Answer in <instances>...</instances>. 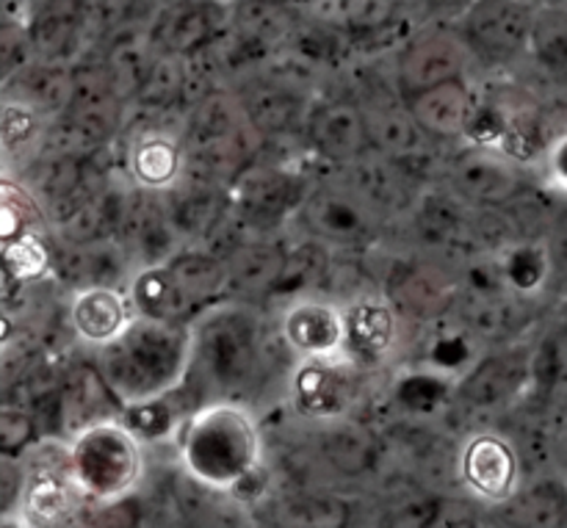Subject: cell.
Returning a JSON list of instances; mask_svg holds the SVG:
<instances>
[{
	"mask_svg": "<svg viewBox=\"0 0 567 528\" xmlns=\"http://www.w3.org/2000/svg\"><path fill=\"white\" fill-rule=\"evenodd\" d=\"M127 164H131L133 180L158 191V188H172L177 183L183 153L177 142H172L164 133H144L131 144Z\"/></svg>",
	"mask_w": 567,
	"mask_h": 528,
	"instance_id": "19",
	"label": "cell"
},
{
	"mask_svg": "<svg viewBox=\"0 0 567 528\" xmlns=\"http://www.w3.org/2000/svg\"><path fill=\"white\" fill-rule=\"evenodd\" d=\"M347 319V349L358 360H377L391 352L396 341V315L393 308L377 299H358L343 313Z\"/></svg>",
	"mask_w": 567,
	"mask_h": 528,
	"instance_id": "14",
	"label": "cell"
},
{
	"mask_svg": "<svg viewBox=\"0 0 567 528\" xmlns=\"http://www.w3.org/2000/svg\"><path fill=\"white\" fill-rule=\"evenodd\" d=\"M354 376L330 358H308L293 374V402L310 418H336L352 402Z\"/></svg>",
	"mask_w": 567,
	"mask_h": 528,
	"instance_id": "9",
	"label": "cell"
},
{
	"mask_svg": "<svg viewBox=\"0 0 567 528\" xmlns=\"http://www.w3.org/2000/svg\"><path fill=\"white\" fill-rule=\"evenodd\" d=\"M37 435V424L28 413L17 407H3L0 413V441H3V454L6 457H14L17 452L28 446Z\"/></svg>",
	"mask_w": 567,
	"mask_h": 528,
	"instance_id": "36",
	"label": "cell"
},
{
	"mask_svg": "<svg viewBox=\"0 0 567 528\" xmlns=\"http://www.w3.org/2000/svg\"><path fill=\"white\" fill-rule=\"evenodd\" d=\"M192 365V335L177 321L138 315L120 338L100 346L97 371L122 404L164 396Z\"/></svg>",
	"mask_w": 567,
	"mask_h": 528,
	"instance_id": "2",
	"label": "cell"
},
{
	"mask_svg": "<svg viewBox=\"0 0 567 528\" xmlns=\"http://www.w3.org/2000/svg\"><path fill=\"white\" fill-rule=\"evenodd\" d=\"M181 459L199 485L214 490L255 498L264 487L258 426L233 402L205 404L183 424Z\"/></svg>",
	"mask_w": 567,
	"mask_h": 528,
	"instance_id": "1",
	"label": "cell"
},
{
	"mask_svg": "<svg viewBox=\"0 0 567 528\" xmlns=\"http://www.w3.org/2000/svg\"><path fill=\"white\" fill-rule=\"evenodd\" d=\"M548 164H551V177L559 183V186L567 191V133L563 138H559L557 144H554L551 149V158H548Z\"/></svg>",
	"mask_w": 567,
	"mask_h": 528,
	"instance_id": "39",
	"label": "cell"
},
{
	"mask_svg": "<svg viewBox=\"0 0 567 528\" xmlns=\"http://www.w3.org/2000/svg\"><path fill=\"white\" fill-rule=\"evenodd\" d=\"M529 3H543V0H529Z\"/></svg>",
	"mask_w": 567,
	"mask_h": 528,
	"instance_id": "41",
	"label": "cell"
},
{
	"mask_svg": "<svg viewBox=\"0 0 567 528\" xmlns=\"http://www.w3.org/2000/svg\"><path fill=\"white\" fill-rule=\"evenodd\" d=\"M39 221V210L25 194H20V199H14V186L6 183L3 186V244L14 241V238L33 232Z\"/></svg>",
	"mask_w": 567,
	"mask_h": 528,
	"instance_id": "35",
	"label": "cell"
},
{
	"mask_svg": "<svg viewBox=\"0 0 567 528\" xmlns=\"http://www.w3.org/2000/svg\"><path fill=\"white\" fill-rule=\"evenodd\" d=\"M446 393H449V385L441 380V376L413 374V376H404V382L399 385L396 396L404 407L426 413V410H435L437 404L446 398Z\"/></svg>",
	"mask_w": 567,
	"mask_h": 528,
	"instance_id": "34",
	"label": "cell"
},
{
	"mask_svg": "<svg viewBox=\"0 0 567 528\" xmlns=\"http://www.w3.org/2000/svg\"><path fill=\"white\" fill-rule=\"evenodd\" d=\"M532 48L548 61L563 64L567 61V11L559 6H546L535 14L532 25Z\"/></svg>",
	"mask_w": 567,
	"mask_h": 528,
	"instance_id": "29",
	"label": "cell"
},
{
	"mask_svg": "<svg viewBox=\"0 0 567 528\" xmlns=\"http://www.w3.org/2000/svg\"><path fill=\"white\" fill-rule=\"evenodd\" d=\"M244 111H247V120L264 133L282 131L293 120V114H297V100L288 92H282V89L255 86L247 94V100H244Z\"/></svg>",
	"mask_w": 567,
	"mask_h": 528,
	"instance_id": "28",
	"label": "cell"
},
{
	"mask_svg": "<svg viewBox=\"0 0 567 528\" xmlns=\"http://www.w3.org/2000/svg\"><path fill=\"white\" fill-rule=\"evenodd\" d=\"M324 452L332 465H338L347 474H363L371 468L377 452L371 437L354 426H338L324 435Z\"/></svg>",
	"mask_w": 567,
	"mask_h": 528,
	"instance_id": "27",
	"label": "cell"
},
{
	"mask_svg": "<svg viewBox=\"0 0 567 528\" xmlns=\"http://www.w3.org/2000/svg\"><path fill=\"white\" fill-rule=\"evenodd\" d=\"M468 341H465L463 335H446L443 341L435 343V349H432V360H435V365H441V369H460V365L468 360Z\"/></svg>",
	"mask_w": 567,
	"mask_h": 528,
	"instance_id": "38",
	"label": "cell"
},
{
	"mask_svg": "<svg viewBox=\"0 0 567 528\" xmlns=\"http://www.w3.org/2000/svg\"><path fill=\"white\" fill-rule=\"evenodd\" d=\"M83 20H86L83 0H42L31 22L33 44L48 53H64L75 44Z\"/></svg>",
	"mask_w": 567,
	"mask_h": 528,
	"instance_id": "21",
	"label": "cell"
},
{
	"mask_svg": "<svg viewBox=\"0 0 567 528\" xmlns=\"http://www.w3.org/2000/svg\"><path fill=\"white\" fill-rule=\"evenodd\" d=\"M120 418L142 441H153V437H164L166 432H172V426H175V410L164 402V396H155L136 404H125Z\"/></svg>",
	"mask_w": 567,
	"mask_h": 528,
	"instance_id": "30",
	"label": "cell"
},
{
	"mask_svg": "<svg viewBox=\"0 0 567 528\" xmlns=\"http://www.w3.org/2000/svg\"><path fill=\"white\" fill-rule=\"evenodd\" d=\"M535 14L529 0H471L465 9V42L491 59H509L532 42Z\"/></svg>",
	"mask_w": 567,
	"mask_h": 528,
	"instance_id": "5",
	"label": "cell"
},
{
	"mask_svg": "<svg viewBox=\"0 0 567 528\" xmlns=\"http://www.w3.org/2000/svg\"><path fill=\"white\" fill-rule=\"evenodd\" d=\"M463 482L487 501H507L518 487V459L515 452L496 435H480L465 446Z\"/></svg>",
	"mask_w": 567,
	"mask_h": 528,
	"instance_id": "8",
	"label": "cell"
},
{
	"mask_svg": "<svg viewBox=\"0 0 567 528\" xmlns=\"http://www.w3.org/2000/svg\"><path fill=\"white\" fill-rule=\"evenodd\" d=\"M410 114H413L415 125L424 133H432V136L465 133L471 120H474L468 86L460 77H449V81L435 83V86L421 89V92L413 94Z\"/></svg>",
	"mask_w": 567,
	"mask_h": 528,
	"instance_id": "11",
	"label": "cell"
},
{
	"mask_svg": "<svg viewBox=\"0 0 567 528\" xmlns=\"http://www.w3.org/2000/svg\"><path fill=\"white\" fill-rule=\"evenodd\" d=\"M3 260L6 275L14 280L25 282L48 271V249L39 241L37 232H25V236L14 238V241L3 244Z\"/></svg>",
	"mask_w": 567,
	"mask_h": 528,
	"instance_id": "31",
	"label": "cell"
},
{
	"mask_svg": "<svg viewBox=\"0 0 567 528\" xmlns=\"http://www.w3.org/2000/svg\"><path fill=\"white\" fill-rule=\"evenodd\" d=\"M282 335L305 358H332L347 346V319L336 304L305 299L286 313Z\"/></svg>",
	"mask_w": 567,
	"mask_h": 528,
	"instance_id": "7",
	"label": "cell"
},
{
	"mask_svg": "<svg viewBox=\"0 0 567 528\" xmlns=\"http://www.w3.org/2000/svg\"><path fill=\"white\" fill-rule=\"evenodd\" d=\"M161 6H186V3H203V0H158Z\"/></svg>",
	"mask_w": 567,
	"mask_h": 528,
	"instance_id": "40",
	"label": "cell"
},
{
	"mask_svg": "<svg viewBox=\"0 0 567 528\" xmlns=\"http://www.w3.org/2000/svg\"><path fill=\"white\" fill-rule=\"evenodd\" d=\"M219 203L221 197L216 188L192 186L177 194L175 203H172V208L166 214H169V219L175 221V227L181 232H199L214 225L221 210Z\"/></svg>",
	"mask_w": 567,
	"mask_h": 528,
	"instance_id": "26",
	"label": "cell"
},
{
	"mask_svg": "<svg viewBox=\"0 0 567 528\" xmlns=\"http://www.w3.org/2000/svg\"><path fill=\"white\" fill-rule=\"evenodd\" d=\"M391 297L399 310H408L410 315L430 319L443 313L454 297L452 282L443 275H435L424 266H404L391 282Z\"/></svg>",
	"mask_w": 567,
	"mask_h": 528,
	"instance_id": "18",
	"label": "cell"
},
{
	"mask_svg": "<svg viewBox=\"0 0 567 528\" xmlns=\"http://www.w3.org/2000/svg\"><path fill=\"white\" fill-rule=\"evenodd\" d=\"M554 258L546 247L537 244H518L507 252L502 263L504 282L518 293H535L551 275Z\"/></svg>",
	"mask_w": 567,
	"mask_h": 528,
	"instance_id": "24",
	"label": "cell"
},
{
	"mask_svg": "<svg viewBox=\"0 0 567 528\" xmlns=\"http://www.w3.org/2000/svg\"><path fill=\"white\" fill-rule=\"evenodd\" d=\"M133 310L138 315H147V319L177 321V324H181L183 315L192 313V304H188L181 282L172 275L169 260L144 266L138 271L136 280H133Z\"/></svg>",
	"mask_w": 567,
	"mask_h": 528,
	"instance_id": "16",
	"label": "cell"
},
{
	"mask_svg": "<svg viewBox=\"0 0 567 528\" xmlns=\"http://www.w3.org/2000/svg\"><path fill=\"white\" fill-rule=\"evenodd\" d=\"M463 70V44L449 33H430L419 39L402 59V75L413 92L460 77Z\"/></svg>",
	"mask_w": 567,
	"mask_h": 528,
	"instance_id": "15",
	"label": "cell"
},
{
	"mask_svg": "<svg viewBox=\"0 0 567 528\" xmlns=\"http://www.w3.org/2000/svg\"><path fill=\"white\" fill-rule=\"evenodd\" d=\"M142 437L122 418L100 421L75 435L66 459L78 490L94 501H122L144 474Z\"/></svg>",
	"mask_w": 567,
	"mask_h": 528,
	"instance_id": "3",
	"label": "cell"
},
{
	"mask_svg": "<svg viewBox=\"0 0 567 528\" xmlns=\"http://www.w3.org/2000/svg\"><path fill=\"white\" fill-rule=\"evenodd\" d=\"M70 319L78 335L94 346H105L131 324V304L114 286L78 288L70 304Z\"/></svg>",
	"mask_w": 567,
	"mask_h": 528,
	"instance_id": "10",
	"label": "cell"
},
{
	"mask_svg": "<svg viewBox=\"0 0 567 528\" xmlns=\"http://www.w3.org/2000/svg\"><path fill=\"white\" fill-rule=\"evenodd\" d=\"M513 365L504 363V360H491V363H482L474 374L468 376V396L480 404H496L498 398L507 396L509 387H513Z\"/></svg>",
	"mask_w": 567,
	"mask_h": 528,
	"instance_id": "33",
	"label": "cell"
},
{
	"mask_svg": "<svg viewBox=\"0 0 567 528\" xmlns=\"http://www.w3.org/2000/svg\"><path fill=\"white\" fill-rule=\"evenodd\" d=\"M282 266H286V258H282L277 249L249 247L241 249V252L227 263V280L238 282V286L244 288H269L280 282Z\"/></svg>",
	"mask_w": 567,
	"mask_h": 528,
	"instance_id": "25",
	"label": "cell"
},
{
	"mask_svg": "<svg viewBox=\"0 0 567 528\" xmlns=\"http://www.w3.org/2000/svg\"><path fill=\"white\" fill-rule=\"evenodd\" d=\"M37 131V111L28 103H6L3 108V144L11 149L14 144H22Z\"/></svg>",
	"mask_w": 567,
	"mask_h": 528,
	"instance_id": "37",
	"label": "cell"
},
{
	"mask_svg": "<svg viewBox=\"0 0 567 528\" xmlns=\"http://www.w3.org/2000/svg\"><path fill=\"white\" fill-rule=\"evenodd\" d=\"M305 219L310 230L319 232L327 241H358L371 227L363 197H354V191H336V188L316 191L305 203Z\"/></svg>",
	"mask_w": 567,
	"mask_h": 528,
	"instance_id": "13",
	"label": "cell"
},
{
	"mask_svg": "<svg viewBox=\"0 0 567 528\" xmlns=\"http://www.w3.org/2000/svg\"><path fill=\"white\" fill-rule=\"evenodd\" d=\"M535 376L548 398L567 402V338L548 341L535 360Z\"/></svg>",
	"mask_w": 567,
	"mask_h": 528,
	"instance_id": "32",
	"label": "cell"
},
{
	"mask_svg": "<svg viewBox=\"0 0 567 528\" xmlns=\"http://www.w3.org/2000/svg\"><path fill=\"white\" fill-rule=\"evenodd\" d=\"M225 25V9L219 0L186 6H161V14L153 28V44L169 59L194 53L214 42Z\"/></svg>",
	"mask_w": 567,
	"mask_h": 528,
	"instance_id": "6",
	"label": "cell"
},
{
	"mask_svg": "<svg viewBox=\"0 0 567 528\" xmlns=\"http://www.w3.org/2000/svg\"><path fill=\"white\" fill-rule=\"evenodd\" d=\"M291 177L275 169H252L238 183V205H241V214L252 221L275 219L291 205Z\"/></svg>",
	"mask_w": 567,
	"mask_h": 528,
	"instance_id": "22",
	"label": "cell"
},
{
	"mask_svg": "<svg viewBox=\"0 0 567 528\" xmlns=\"http://www.w3.org/2000/svg\"><path fill=\"white\" fill-rule=\"evenodd\" d=\"M454 183L465 197L485 205L507 203L518 188V177L491 153H468L454 166Z\"/></svg>",
	"mask_w": 567,
	"mask_h": 528,
	"instance_id": "17",
	"label": "cell"
},
{
	"mask_svg": "<svg viewBox=\"0 0 567 528\" xmlns=\"http://www.w3.org/2000/svg\"><path fill=\"white\" fill-rule=\"evenodd\" d=\"M169 269L175 280L181 282L192 310L208 304L227 282V266L221 260L208 258V255H175L169 260Z\"/></svg>",
	"mask_w": 567,
	"mask_h": 528,
	"instance_id": "23",
	"label": "cell"
},
{
	"mask_svg": "<svg viewBox=\"0 0 567 528\" xmlns=\"http://www.w3.org/2000/svg\"><path fill=\"white\" fill-rule=\"evenodd\" d=\"M313 147L330 161H354L369 142V122L354 105L324 103L308 116Z\"/></svg>",
	"mask_w": 567,
	"mask_h": 528,
	"instance_id": "12",
	"label": "cell"
},
{
	"mask_svg": "<svg viewBox=\"0 0 567 528\" xmlns=\"http://www.w3.org/2000/svg\"><path fill=\"white\" fill-rule=\"evenodd\" d=\"M258 321L238 308L199 315L192 332V365L214 391H238L258 369Z\"/></svg>",
	"mask_w": 567,
	"mask_h": 528,
	"instance_id": "4",
	"label": "cell"
},
{
	"mask_svg": "<svg viewBox=\"0 0 567 528\" xmlns=\"http://www.w3.org/2000/svg\"><path fill=\"white\" fill-rule=\"evenodd\" d=\"M75 490L78 485L72 479L70 465L64 470L48 468L44 474H33L28 479L20 504L31 520H37V524H53V520H61L64 515L72 513Z\"/></svg>",
	"mask_w": 567,
	"mask_h": 528,
	"instance_id": "20",
	"label": "cell"
}]
</instances>
